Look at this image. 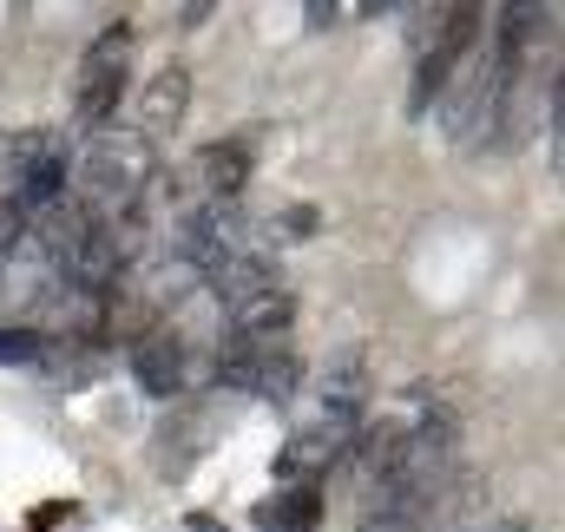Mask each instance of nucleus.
<instances>
[{
  "label": "nucleus",
  "mask_w": 565,
  "mask_h": 532,
  "mask_svg": "<svg viewBox=\"0 0 565 532\" xmlns=\"http://www.w3.org/2000/svg\"><path fill=\"white\" fill-rule=\"evenodd\" d=\"M73 204L93 217V224H126L139 191L151 184V145L145 132H99L86 145L79 171H73Z\"/></svg>",
  "instance_id": "f257e3e1"
},
{
  "label": "nucleus",
  "mask_w": 565,
  "mask_h": 532,
  "mask_svg": "<svg viewBox=\"0 0 565 532\" xmlns=\"http://www.w3.org/2000/svg\"><path fill=\"white\" fill-rule=\"evenodd\" d=\"M73 184V151L60 132H13L0 151V198L26 217L53 211Z\"/></svg>",
  "instance_id": "f03ea898"
},
{
  "label": "nucleus",
  "mask_w": 565,
  "mask_h": 532,
  "mask_svg": "<svg viewBox=\"0 0 565 532\" xmlns=\"http://www.w3.org/2000/svg\"><path fill=\"white\" fill-rule=\"evenodd\" d=\"M126 66H132V33L126 26H113V33H99L86 46L79 79H73V119L79 126L106 132V119L119 113V93H126Z\"/></svg>",
  "instance_id": "7ed1b4c3"
},
{
  "label": "nucleus",
  "mask_w": 565,
  "mask_h": 532,
  "mask_svg": "<svg viewBox=\"0 0 565 532\" xmlns=\"http://www.w3.org/2000/svg\"><path fill=\"white\" fill-rule=\"evenodd\" d=\"M217 382L250 389V395H264V401H289L296 382H302V362L289 349H237V342H224L217 349Z\"/></svg>",
  "instance_id": "20e7f679"
},
{
  "label": "nucleus",
  "mask_w": 565,
  "mask_h": 532,
  "mask_svg": "<svg viewBox=\"0 0 565 532\" xmlns=\"http://www.w3.org/2000/svg\"><path fill=\"white\" fill-rule=\"evenodd\" d=\"M132 375L145 395H178L191 382V355H184L178 322H151L145 336H132Z\"/></svg>",
  "instance_id": "39448f33"
},
{
  "label": "nucleus",
  "mask_w": 565,
  "mask_h": 532,
  "mask_svg": "<svg viewBox=\"0 0 565 532\" xmlns=\"http://www.w3.org/2000/svg\"><path fill=\"white\" fill-rule=\"evenodd\" d=\"M480 40V7H447V26L440 40L422 53V73H415V93H408V113H427V99L454 79V60Z\"/></svg>",
  "instance_id": "423d86ee"
},
{
  "label": "nucleus",
  "mask_w": 565,
  "mask_h": 532,
  "mask_svg": "<svg viewBox=\"0 0 565 532\" xmlns=\"http://www.w3.org/2000/svg\"><path fill=\"white\" fill-rule=\"evenodd\" d=\"M342 440H349V434H335V427H309V434H296V440L277 454V474L289 480V487H316V474L342 454Z\"/></svg>",
  "instance_id": "0eeeda50"
},
{
  "label": "nucleus",
  "mask_w": 565,
  "mask_h": 532,
  "mask_svg": "<svg viewBox=\"0 0 565 532\" xmlns=\"http://www.w3.org/2000/svg\"><path fill=\"white\" fill-rule=\"evenodd\" d=\"M257 526L264 532H316L322 526V487H277L270 500H257Z\"/></svg>",
  "instance_id": "6e6552de"
},
{
  "label": "nucleus",
  "mask_w": 565,
  "mask_h": 532,
  "mask_svg": "<svg viewBox=\"0 0 565 532\" xmlns=\"http://www.w3.org/2000/svg\"><path fill=\"white\" fill-rule=\"evenodd\" d=\"M244 178H250V151H244V145H204V151H198V184H204L211 204L237 198Z\"/></svg>",
  "instance_id": "1a4fd4ad"
},
{
  "label": "nucleus",
  "mask_w": 565,
  "mask_h": 532,
  "mask_svg": "<svg viewBox=\"0 0 565 532\" xmlns=\"http://www.w3.org/2000/svg\"><path fill=\"white\" fill-rule=\"evenodd\" d=\"M184 99H191V79H184L178 66H164V73L145 86V126H178Z\"/></svg>",
  "instance_id": "9d476101"
},
{
  "label": "nucleus",
  "mask_w": 565,
  "mask_h": 532,
  "mask_svg": "<svg viewBox=\"0 0 565 532\" xmlns=\"http://www.w3.org/2000/svg\"><path fill=\"white\" fill-rule=\"evenodd\" d=\"M0 362H40V329H0Z\"/></svg>",
  "instance_id": "9b49d317"
},
{
  "label": "nucleus",
  "mask_w": 565,
  "mask_h": 532,
  "mask_svg": "<svg viewBox=\"0 0 565 532\" xmlns=\"http://www.w3.org/2000/svg\"><path fill=\"white\" fill-rule=\"evenodd\" d=\"M20 237H26V211H13V204L0 198V251H13Z\"/></svg>",
  "instance_id": "f8f14e48"
}]
</instances>
